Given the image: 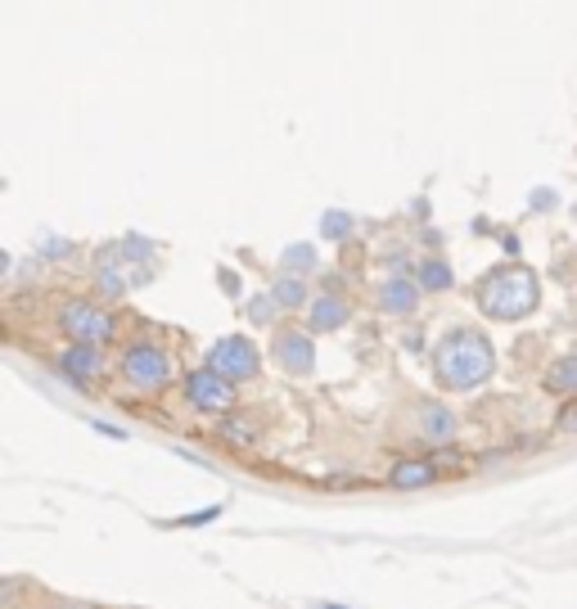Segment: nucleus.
<instances>
[{
    "mask_svg": "<svg viewBox=\"0 0 577 609\" xmlns=\"http://www.w3.org/2000/svg\"><path fill=\"white\" fill-rule=\"evenodd\" d=\"M546 393H559V398H573L577 393V357H559L555 366H546L542 374Z\"/></svg>",
    "mask_w": 577,
    "mask_h": 609,
    "instance_id": "nucleus-13",
    "label": "nucleus"
},
{
    "mask_svg": "<svg viewBox=\"0 0 577 609\" xmlns=\"http://www.w3.org/2000/svg\"><path fill=\"white\" fill-rule=\"evenodd\" d=\"M59 325L73 335V344H109L113 339V316L100 307V303H90V298H73L59 307Z\"/></svg>",
    "mask_w": 577,
    "mask_h": 609,
    "instance_id": "nucleus-4",
    "label": "nucleus"
},
{
    "mask_svg": "<svg viewBox=\"0 0 577 609\" xmlns=\"http://www.w3.org/2000/svg\"><path fill=\"white\" fill-rule=\"evenodd\" d=\"M185 402L195 411H208V415H221L235 406V380H226L221 370L213 366H199L185 374Z\"/></svg>",
    "mask_w": 577,
    "mask_h": 609,
    "instance_id": "nucleus-5",
    "label": "nucleus"
},
{
    "mask_svg": "<svg viewBox=\"0 0 577 609\" xmlns=\"http://www.w3.org/2000/svg\"><path fill=\"white\" fill-rule=\"evenodd\" d=\"M122 380L140 393H159V389L172 384V357L159 344L135 339V344L122 348Z\"/></svg>",
    "mask_w": 577,
    "mask_h": 609,
    "instance_id": "nucleus-3",
    "label": "nucleus"
},
{
    "mask_svg": "<svg viewBox=\"0 0 577 609\" xmlns=\"http://www.w3.org/2000/svg\"><path fill=\"white\" fill-rule=\"evenodd\" d=\"M348 230H352V217H348V213H325V217H320V236H325V240H344Z\"/></svg>",
    "mask_w": 577,
    "mask_h": 609,
    "instance_id": "nucleus-18",
    "label": "nucleus"
},
{
    "mask_svg": "<svg viewBox=\"0 0 577 609\" xmlns=\"http://www.w3.org/2000/svg\"><path fill=\"white\" fill-rule=\"evenodd\" d=\"M420 307V280H383L379 285V312H389V316H411Z\"/></svg>",
    "mask_w": 577,
    "mask_h": 609,
    "instance_id": "nucleus-11",
    "label": "nucleus"
},
{
    "mask_svg": "<svg viewBox=\"0 0 577 609\" xmlns=\"http://www.w3.org/2000/svg\"><path fill=\"white\" fill-rule=\"evenodd\" d=\"M443 479V470H438V460H398L393 465V470H389V483L398 488V492H420V488H433V483H438Z\"/></svg>",
    "mask_w": 577,
    "mask_h": 609,
    "instance_id": "nucleus-10",
    "label": "nucleus"
},
{
    "mask_svg": "<svg viewBox=\"0 0 577 609\" xmlns=\"http://www.w3.org/2000/svg\"><path fill=\"white\" fill-rule=\"evenodd\" d=\"M312 267H316V253H312L307 244H294V249L284 253V271H288V275H303V271H312Z\"/></svg>",
    "mask_w": 577,
    "mask_h": 609,
    "instance_id": "nucleus-17",
    "label": "nucleus"
},
{
    "mask_svg": "<svg viewBox=\"0 0 577 609\" xmlns=\"http://www.w3.org/2000/svg\"><path fill=\"white\" fill-rule=\"evenodd\" d=\"M420 290H451V267L443 262V258H424L420 262Z\"/></svg>",
    "mask_w": 577,
    "mask_h": 609,
    "instance_id": "nucleus-15",
    "label": "nucleus"
},
{
    "mask_svg": "<svg viewBox=\"0 0 577 609\" xmlns=\"http://www.w3.org/2000/svg\"><path fill=\"white\" fill-rule=\"evenodd\" d=\"M555 429H559V434H577V402H568V406L555 415Z\"/></svg>",
    "mask_w": 577,
    "mask_h": 609,
    "instance_id": "nucleus-20",
    "label": "nucleus"
},
{
    "mask_svg": "<svg viewBox=\"0 0 577 609\" xmlns=\"http://www.w3.org/2000/svg\"><path fill=\"white\" fill-rule=\"evenodd\" d=\"M271 298L280 303V312H298V307L307 303V285H303L298 275H288V271H284V275L275 280V285H271Z\"/></svg>",
    "mask_w": 577,
    "mask_h": 609,
    "instance_id": "nucleus-14",
    "label": "nucleus"
},
{
    "mask_svg": "<svg viewBox=\"0 0 577 609\" xmlns=\"http://www.w3.org/2000/svg\"><path fill=\"white\" fill-rule=\"evenodd\" d=\"M221 438H235V443H249L253 434H249V425H235V420H226V425H221Z\"/></svg>",
    "mask_w": 577,
    "mask_h": 609,
    "instance_id": "nucleus-21",
    "label": "nucleus"
},
{
    "mask_svg": "<svg viewBox=\"0 0 577 609\" xmlns=\"http://www.w3.org/2000/svg\"><path fill=\"white\" fill-rule=\"evenodd\" d=\"M249 316H253L258 325H271V320L280 316V303H275L271 294H258V298H249Z\"/></svg>",
    "mask_w": 577,
    "mask_h": 609,
    "instance_id": "nucleus-19",
    "label": "nucleus"
},
{
    "mask_svg": "<svg viewBox=\"0 0 577 609\" xmlns=\"http://www.w3.org/2000/svg\"><path fill=\"white\" fill-rule=\"evenodd\" d=\"M275 361L288 374H312L316 370V344L307 330H280L275 335Z\"/></svg>",
    "mask_w": 577,
    "mask_h": 609,
    "instance_id": "nucleus-9",
    "label": "nucleus"
},
{
    "mask_svg": "<svg viewBox=\"0 0 577 609\" xmlns=\"http://www.w3.org/2000/svg\"><path fill=\"white\" fill-rule=\"evenodd\" d=\"M433 366H438V380L447 389H478V384L492 380L497 352L478 330H451L438 348H433Z\"/></svg>",
    "mask_w": 577,
    "mask_h": 609,
    "instance_id": "nucleus-1",
    "label": "nucleus"
},
{
    "mask_svg": "<svg viewBox=\"0 0 577 609\" xmlns=\"http://www.w3.org/2000/svg\"><path fill=\"white\" fill-rule=\"evenodd\" d=\"M537 298H542V285L527 267H501L478 285V307L492 320H519L537 307Z\"/></svg>",
    "mask_w": 577,
    "mask_h": 609,
    "instance_id": "nucleus-2",
    "label": "nucleus"
},
{
    "mask_svg": "<svg viewBox=\"0 0 577 609\" xmlns=\"http://www.w3.org/2000/svg\"><path fill=\"white\" fill-rule=\"evenodd\" d=\"M221 290H226V294H239V285H235V275H230V271H221Z\"/></svg>",
    "mask_w": 577,
    "mask_h": 609,
    "instance_id": "nucleus-22",
    "label": "nucleus"
},
{
    "mask_svg": "<svg viewBox=\"0 0 577 609\" xmlns=\"http://www.w3.org/2000/svg\"><path fill=\"white\" fill-rule=\"evenodd\" d=\"M208 366L213 370H221L226 380H253V374L262 370V352L253 348V339H244V335H226V339H217L213 344V352H208Z\"/></svg>",
    "mask_w": 577,
    "mask_h": 609,
    "instance_id": "nucleus-6",
    "label": "nucleus"
},
{
    "mask_svg": "<svg viewBox=\"0 0 577 609\" xmlns=\"http://www.w3.org/2000/svg\"><path fill=\"white\" fill-rule=\"evenodd\" d=\"M320 609H344V605H320Z\"/></svg>",
    "mask_w": 577,
    "mask_h": 609,
    "instance_id": "nucleus-24",
    "label": "nucleus"
},
{
    "mask_svg": "<svg viewBox=\"0 0 577 609\" xmlns=\"http://www.w3.org/2000/svg\"><path fill=\"white\" fill-rule=\"evenodd\" d=\"M348 316H352V307H348V298H339V294H320V298L307 307V325H312V335L344 330Z\"/></svg>",
    "mask_w": 577,
    "mask_h": 609,
    "instance_id": "nucleus-12",
    "label": "nucleus"
},
{
    "mask_svg": "<svg viewBox=\"0 0 577 609\" xmlns=\"http://www.w3.org/2000/svg\"><path fill=\"white\" fill-rule=\"evenodd\" d=\"M415 434L433 447V452H443V447H451L456 443V434H460V420H456V411L451 406H443V402H420L415 406Z\"/></svg>",
    "mask_w": 577,
    "mask_h": 609,
    "instance_id": "nucleus-7",
    "label": "nucleus"
},
{
    "mask_svg": "<svg viewBox=\"0 0 577 609\" xmlns=\"http://www.w3.org/2000/svg\"><path fill=\"white\" fill-rule=\"evenodd\" d=\"M59 370L68 374L77 389H86V384H95L105 374V348L100 344H68L59 352Z\"/></svg>",
    "mask_w": 577,
    "mask_h": 609,
    "instance_id": "nucleus-8",
    "label": "nucleus"
},
{
    "mask_svg": "<svg viewBox=\"0 0 577 609\" xmlns=\"http://www.w3.org/2000/svg\"><path fill=\"white\" fill-rule=\"evenodd\" d=\"M55 609H90V605H77V600H59Z\"/></svg>",
    "mask_w": 577,
    "mask_h": 609,
    "instance_id": "nucleus-23",
    "label": "nucleus"
},
{
    "mask_svg": "<svg viewBox=\"0 0 577 609\" xmlns=\"http://www.w3.org/2000/svg\"><path fill=\"white\" fill-rule=\"evenodd\" d=\"M95 285H100V294H105V298H122L127 280H122V271H118V267H100V271H95Z\"/></svg>",
    "mask_w": 577,
    "mask_h": 609,
    "instance_id": "nucleus-16",
    "label": "nucleus"
}]
</instances>
